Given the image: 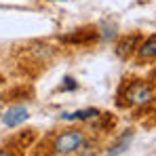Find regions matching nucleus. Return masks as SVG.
Masks as SVG:
<instances>
[{
  "mask_svg": "<svg viewBox=\"0 0 156 156\" xmlns=\"http://www.w3.org/2000/svg\"><path fill=\"white\" fill-rule=\"evenodd\" d=\"M154 93H156V89L148 80H129V82L122 84V89H120V99H118V104L125 105V108H131V105L144 108V105L154 101Z\"/></svg>",
  "mask_w": 156,
  "mask_h": 156,
  "instance_id": "1",
  "label": "nucleus"
},
{
  "mask_svg": "<svg viewBox=\"0 0 156 156\" xmlns=\"http://www.w3.org/2000/svg\"><path fill=\"white\" fill-rule=\"evenodd\" d=\"M84 139H87L84 131H80V129H66V131H61V133L53 139L51 152H53V154H61V156L70 154V152H76L78 146H80Z\"/></svg>",
  "mask_w": 156,
  "mask_h": 156,
  "instance_id": "2",
  "label": "nucleus"
},
{
  "mask_svg": "<svg viewBox=\"0 0 156 156\" xmlns=\"http://www.w3.org/2000/svg\"><path fill=\"white\" fill-rule=\"evenodd\" d=\"M26 120H27V110L23 105H13V108H9V110L4 112V116H2V125H4L6 129H15V127L23 125Z\"/></svg>",
  "mask_w": 156,
  "mask_h": 156,
  "instance_id": "3",
  "label": "nucleus"
},
{
  "mask_svg": "<svg viewBox=\"0 0 156 156\" xmlns=\"http://www.w3.org/2000/svg\"><path fill=\"white\" fill-rule=\"evenodd\" d=\"M139 42H141V34H127L125 38L118 40V44H116V55L122 57V59H129L131 55L137 51Z\"/></svg>",
  "mask_w": 156,
  "mask_h": 156,
  "instance_id": "4",
  "label": "nucleus"
},
{
  "mask_svg": "<svg viewBox=\"0 0 156 156\" xmlns=\"http://www.w3.org/2000/svg\"><path fill=\"white\" fill-rule=\"evenodd\" d=\"M135 55H137L139 61H152V59H156V34L144 38V40L139 42Z\"/></svg>",
  "mask_w": 156,
  "mask_h": 156,
  "instance_id": "5",
  "label": "nucleus"
},
{
  "mask_svg": "<svg viewBox=\"0 0 156 156\" xmlns=\"http://www.w3.org/2000/svg\"><path fill=\"white\" fill-rule=\"evenodd\" d=\"M131 139H133V131H125L110 148H108V152H105V156H120L127 152V148H129Z\"/></svg>",
  "mask_w": 156,
  "mask_h": 156,
  "instance_id": "6",
  "label": "nucleus"
},
{
  "mask_svg": "<svg viewBox=\"0 0 156 156\" xmlns=\"http://www.w3.org/2000/svg\"><path fill=\"white\" fill-rule=\"evenodd\" d=\"M95 38H97V32L93 27L91 30H78L76 34H72V36H63L66 42H74V44H84V42H91Z\"/></svg>",
  "mask_w": 156,
  "mask_h": 156,
  "instance_id": "7",
  "label": "nucleus"
},
{
  "mask_svg": "<svg viewBox=\"0 0 156 156\" xmlns=\"http://www.w3.org/2000/svg\"><path fill=\"white\" fill-rule=\"evenodd\" d=\"M99 110L97 108H87V110H76L72 114H61L63 120H89V118H99Z\"/></svg>",
  "mask_w": 156,
  "mask_h": 156,
  "instance_id": "8",
  "label": "nucleus"
},
{
  "mask_svg": "<svg viewBox=\"0 0 156 156\" xmlns=\"http://www.w3.org/2000/svg\"><path fill=\"white\" fill-rule=\"evenodd\" d=\"M74 89H78L76 80H74V78H70V76H66V78H63V84L59 87V91H74Z\"/></svg>",
  "mask_w": 156,
  "mask_h": 156,
  "instance_id": "9",
  "label": "nucleus"
},
{
  "mask_svg": "<svg viewBox=\"0 0 156 156\" xmlns=\"http://www.w3.org/2000/svg\"><path fill=\"white\" fill-rule=\"evenodd\" d=\"M0 156H15L13 150H0Z\"/></svg>",
  "mask_w": 156,
  "mask_h": 156,
  "instance_id": "10",
  "label": "nucleus"
},
{
  "mask_svg": "<svg viewBox=\"0 0 156 156\" xmlns=\"http://www.w3.org/2000/svg\"><path fill=\"white\" fill-rule=\"evenodd\" d=\"M59 2H63V0H59Z\"/></svg>",
  "mask_w": 156,
  "mask_h": 156,
  "instance_id": "11",
  "label": "nucleus"
}]
</instances>
